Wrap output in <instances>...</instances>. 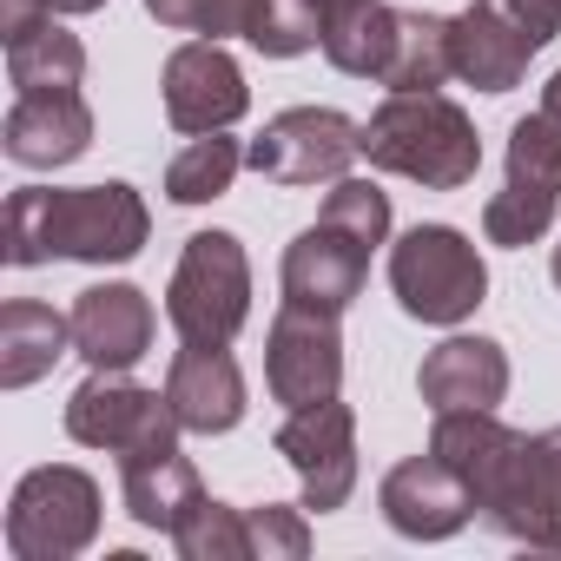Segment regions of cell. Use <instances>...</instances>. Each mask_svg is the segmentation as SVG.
<instances>
[{"instance_id": "7c38bea8", "label": "cell", "mask_w": 561, "mask_h": 561, "mask_svg": "<svg viewBox=\"0 0 561 561\" xmlns=\"http://www.w3.org/2000/svg\"><path fill=\"white\" fill-rule=\"evenodd\" d=\"M159 93H165V119H172L185 139H198V133H231V126L251 113V87H244L238 60L225 54V41H185V47H172Z\"/></svg>"}, {"instance_id": "d4e9b609", "label": "cell", "mask_w": 561, "mask_h": 561, "mask_svg": "<svg viewBox=\"0 0 561 561\" xmlns=\"http://www.w3.org/2000/svg\"><path fill=\"white\" fill-rule=\"evenodd\" d=\"M238 165H244V146H238V139L198 133V139L165 165V198H172V205H211V198L231 192Z\"/></svg>"}, {"instance_id": "7a4b0ae2", "label": "cell", "mask_w": 561, "mask_h": 561, "mask_svg": "<svg viewBox=\"0 0 561 561\" xmlns=\"http://www.w3.org/2000/svg\"><path fill=\"white\" fill-rule=\"evenodd\" d=\"M430 449L469 482L476 515H482L502 541L561 554V515H554V508L541 502V489H535L528 436H522V430H508L495 410H443L436 430H430Z\"/></svg>"}, {"instance_id": "4316f807", "label": "cell", "mask_w": 561, "mask_h": 561, "mask_svg": "<svg viewBox=\"0 0 561 561\" xmlns=\"http://www.w3.org/2000/svg\"><path fill=\"white\" fill-rule=\"evenodd\" d=\"M172 548L185 561H251V528H244V508L218 502V495H198L179 528H172Z\"/></svg>"}, {"instance_id": "ac0fdd59", "label": "cell", "mask_w": 561, "mask_h": 561, "mask_svg": "<svg viewBox=\"0 0 561 561\" xmlns=\"http://www.w3.org/2000/svg\"><path fill=\"white\" fill-rule=\"evenodd\" d=\"M423 403L443 410H495L508 397V351L495 337H443L416 370Z\"/></svg>"}, {"instance_id": "83f0119b", "label": "cell", "mask_w": 561, "mask_h": 561, "mask_svg": "<svg viewBox=\"0 0 561 561\" xmlns=\"http://www.w3.org/2000/svg\"><path fill=\"white\" fill-rule=\"evenodd\" d=\"M244 528H251V561H305L311 554V522H305V502H257L244 508Z\"/></svg>"}, {"instance_id": "836d02e7", "label": "cell", "mask_w": 561, "mask_h": 561, "mask_svg": "<svg viewBox=\"0 0 561 561\" xmlns=\"http://www.w3.org/2000/svg\"><path fill=\"white\" fill-rule=\"evenodd\" d=\"M146 14L172 34H198V14H205V0H146Z\"/></svg>"}, {"instance_id": "ba28073f", "label": "cell", "mask_w": 561, "mask_h": 561, "mask_svg": "<svg viewBox=\"0 0 561 561\" xmlns=\"http://www.w3.org/2000/svg\"><path fill=\"white\" fill-rule=\"evenodd\" d=\"M67 436L80 449H106V456H146V449H172L185 430L165 403V390L126 383V370H93L73 397H67Z\"/></svg>"}, {"instance_id": "e0dca14e", "label": "cell", "mask_w": 561, "mask_h": 561, "mask_svg": "<svg viewBox=\"0 0 561 561\" xmlns=\"http://www.w3.org/2000/svg\"><path fill=\"white\" fill-rule=\"evenodd\" d=\"M0 146L27 172L73 165L93 146V106L80 93H14L8 119H0Z\"/></svg>"}, {"instance_id": "d6986e66", "label": "cell", "mask_w": 561, "mask_h": 561, "mask_svg": "<svg viewBox=\"0 0 561 561\" xmlns=\"http://www.w3.org/2000/svg\"><path fill=\"white\" fill-rule=\"evenodd\" d=\"M449 54H456V80L476 93H515L535 47L489 8V0H469V8L449 21Z\"/></svg>"}, {"instance_id": "277c9868", "label": "cell", "mask_w": 561, "mask_h": 561, "mask_svg": "<svg viewBox=\"0 0 561 561\" xmlns=\"http://www.w3.org/2000/svg\"><path fill=\"white\" fill-rule=\"evenodd\" d=\"M390 291L416 324H462L489 298V264L456 225H410L390 244Z\"/></svg>"}, {"instance_id": "7402d4cb", "label": "cell", "mask_w": 561, "mask_h": 561, "mask_svg": "<svg viewBox=\"0 0 561 561\" xmlns=\"http://www.w3.org/2000/svg\"><path fill=\"white\" fill-rule=\"evenodd\" d=\"M8 80H14V93H80V80H87L80 34H67L60 14L8 34Z\"/></svg>"}, {"instance_id": "ffe728a7", "label": "cell", "mask_w": 561, "mask_h": 561, "mask_svg": "<svg viewBox=\"0 0 561 561\" xmlns=\"http://www.w3.org/2000/svg\"><path fill=\"white\" fill-rule=\"evenodd\" d=\"M119 495H126V515H133L139 528H159V535H172V528H179V515H185V508L205 495V482H198L192 456L172 443V449L126 456V462H119Z\"/></svg>"}, {"instance_id": "1f68e13d", "label": "cell", "mask_w": 561, "mask_h": 561, "mask_svg": "<svg viewBox=\"0 0 561 561\" xmlns=\"http://www.w3.org/2000/svg\"><path fill=\"white\" fill-rule=\"evenodd\" d=\"M528 469H535L541 502L561 515V423H554V430H541V436H528Z\"/></svg>"}, {"instance_id": "5b68a950", "label": "cell", "mask_w": 561, "mask_h": 561, "mask_svg": "<svg viewBox=\"0 0 561 561\" xmlns=\"http://www.w3.org/2000/svg\"><path fill=\"white\" fill-rule=\"evenodd\" d=\"M251 318V257L238 231H192L172 285H165V324L179 344H231Z\"/></svg>"}, {"instance_id": "8992f818", "label": "cell", "mask_w": 561, "mask_h": 561, "mask_svg": "<svg viewBox=\"0 0 561 561\" xmlns=\"http://www.w3.org/2000/svg\"><path fill=\"white\" fill-rule=\"evenodd\" d=\"M100 535V482L73 462L27 469L8 502V554L14 561H73Z\"/></svg>"}, {"instance_id": "52a82bcc", "label": "cell", "mask_w": 561, "mask_h": 561, "mask_svg": "<svg viewBox=\"0 0 561 561\" xmlns=\"http://www.w3.org/2000/svg\"><path fill=\"white\" fill-rule=\"evenodd\" d=\"M554 211H561V133L548 126V113H528L508 126V179L482 205V238L522 251L554 225Z\"/></svg>"}, {"instance_id": "e575fe53", "label": "cell", "mask_w": 561, "mask_h": 561, "mask_svg": "<svg viewBox=\"0 0 561 561\" xmlns=\"http://www.w3.org/2000/svg\"><path fill=\"white\" fill-rule=\"evenodd\" d=\"M541 113H548V126L561 133V73H548V87H541Z\"/></svg>"}, {"instance_id": "30bf717a", "label": "cell", "mask_w": 561, "mask_h": 561, "mask_svg": "<svg viewBox=\"0 0 561 561\" xmlns=\"http://www.w3.org/2000/svg\"><path fill=\"white\" fill-rule=\"evenodd\" d=\"M264 390L285 410H318L344 390V331L331 311L285 305L264 331Z\"/></svg>"}, {"instance_id": "2e32d148", "label": "cell", "mask_w": 561, "mask_h": 561, "mask_svg": "<svg viewBox=\"0 0 561 561\" xmlns=\"http://www.w3.org/2000/svg\"><path fill=\"white\" fill-rule=\"evenodd\" d=\"M159 337L152 298L139 285H87L73 298V351L93 370H133Z\"/></svg>"}, {"instance_id": "3957f363", "label": "cell", "mask_w": 561, "mask_h": 561, "mask_svg": "<svg viewBox=\"0 0 561 561\" xmlns=\"http://www.w3.org/2000/svg\"><path fill=\"white\" fill-rule=\"evenodd\" d=\"M364 159L377 172L416 179L423 192H462L482 172V139L476 119L443 100V93H390L370 119H364Z\"/></svg>"}, {"instance_id": "f1b7e54d", "label": "cell", "mask_w": 561, "mask_h": 561, "mask_svg": "<svg viewBox=\"0 0 561 561\" xmlns=\"http://www.w3.org/2000/svg\"><path fill=\"white\" fill-rule=\"evenodd\" d=\"M318 218H331V225L357 231V238L377 251V244L390 238V192H377V179H337Z\"/></svg>"}, {"instance_id": "8fae6325", "label": "cell", "mask_w": 561, "mask_h": 561, "mask_svg": "<svg viewBox=\"0 0 561 561\" xmlns=\"http://www.w3.org/2000/svg\"><path fill=\"white\" fill-rule=\"evenodd\" d=\"M271 449L291 462L311 515H331L351 502V489H357V416H351V403L331 397L318 410H291L277 423Z\"/></svg>"}, {"instance_id": "cb8c5ba5", "label": "cell", "mask_w": 561, "mask_h": 561, "mask_svg": "<svg viewBox=\"0 0 561 561\" xmlns=\"http://www.w3.org/2000/svg\"><path fill=\"white\" fill-rule=\"evenodd\" d=\"M390 47H397V8H383V0H351V8H331L324 60H331L337 73H351V80H383Z\"/></svg>"}, {"instance_id": "484cf974", "label": "cell", "mask_w": 561, "mask_h": 561, "mask_svg": "<svg viewBox=\"0 0 561 561\" xmlns=\"http://www.w3.org/2000/svg\"><path fill=\"white\" fill-rule=\"evenodd\" d=\"M324 27H331V0H257L244 41L264 60H298V54L324 47Z\"/></svg>"}, {"instance_id": "4fadbf2b", "label": "cell", "mask_w": 561, "mask_h": 561, "mask_svg": "<svg viewBox=\"0 0 561 561\" xmlns=\"http://www.w3.org/2000/svg\"><path fill=\"white\" fill-rule=\"evenodd\" d=\"M285 305H305V311H331L344 318L357 298H364V277H370V244L331 218L305 225L291 244H285Z\"/></svg>"}, {"instance_id": "9a60e30c", "label": "cell", "mask_w": 561, "mask_h": 561, "mask_svg": "<svg viewBox=\"0 0 561 561\" xmlns=\"http://www.w3.org/2000/svg\"><path fill=\"white\" fill-rule=\"evenodd\" d=\"M165 403L185 436H225L244 423V370L225 344H185L165 370Z\"/></svg>"}, {"instance_id": "9c48e42d", "label": "cell", "mask_w": 561, "mask_h": 561, "mask_svg": "<svg viewBox=\"0 0 561 561\" xmlns=\"http://www.w3.org/2000/svg\"><path fill=\"white\" fill-rule=\"evenodd\" d=\"M364 126L337 106H291L264 119V133L244 146V165L271 185H318V179H344L351 159H364Z\"/></svg>"}, {"instance_id": "f546056e", "label": "cell", "mask_w": 561, "mask_h": 561, "mask_svg": "<svg viewBox=\"0 0 561 561\" xmlns=\"http://www.w3.org/2000/svg\"><path fill=\"white\" fill-rule=\"evenodd\" d=\"M489 8H495V14H502L528 47H535V54L561 34V0H489Z\"/></svg>"}, {"instance_id": "5bb4252c", "label": "cell", "mask_w": 561, "mask_h": 561, "mask_svg": "<svg viewBox=\"0 0 561 561\" xmlns=\"http://www.w3.org/2000/svg\"><path fill=\"white\" fill-rule=\"evenodd\" d=\"M377 508H383V522H390L403 541H449V535L469 528L476 495H469V482L430 449V456H410V462H397V469L383 476Z\"/></svg>"}, {"instance_id": "8d00e7d4", "label": "cell", "mask_w": 561, "mask_h": 561, "mask_svg": "<svg viewBox=\"0 0 561 561\" xmlns=\"http://www.w3.org/2000/svg\"><path fill=\"white\" fill-rule=\"evenodd\" d=\"M331 8H351V0H331Z\"/></svg>"}, {"instance_id": "d590c367", "label": "cell", "mask_w": 561, "mask_h": 561, "mask_svg": "<svg viewBox=\"0 0 561 561\" xmlns=\"http://www.w3.org/2000/svg\"><path fill=\"white\" fill-rule=\"evenodd\" d=\"M548 271H554V285H561V244H554V257H548Z\"/></svg>"}, {"instance_id": "6da1fadb", "label": "cell", "mask_w": 561, "mask_h": 561, "mask_svg": "<svg viewBox=\"0 0 561 561\" xmlns=\"http://www.w3.org/2000/svg\"><path fill=\"white\" fill-rule=\"evenodd\" d=\"M152 238V211L126 179L106 185H21L0 218V257L34 264H133Z\"/></svg>"}, {"instance_id": "4dcf8cb0", "label": "cell", "mask_w": 561, "mask_h": 561, "mask_svg": "<svg viewBox=\"0 0 561 561\" xmlns=\"http://www.w3.org/2000/svg\"><path fill=\"white\" fill-rule=\"evenodd\" d=\"M106 0H0V41L8 34H21V27H34V21H47V14H100Z\"/></svg>"}, {"instance_id": "44dd1931", "label": "cell", "mask_w": 561, "mask_h": 561, "mask_svg": "<svg viewBox=\"0 0 561 561\" xmlns=\"http://www.w3.org/2000/svg\"><path fill=\"white\" fill-rule=\"evenodd\" d=\"M67 351H73V311L60 318L41 298H14L8 311H0V390L41 383Z\"/></svg>"}, {"instance_id": "d6a6232c", "label": "cell", "mask_w": 561, "mask_h": 561, "mask_svg": "<svg viewBox=\"0 0 561 561\" xmlns=\"http://www.w3.org/2000/svg\"><path fill=\"white\" fill-rule=\"evenodd\" d=\"M251 14H257V0H205L198 41H244L251 34Z\"/></svg>"}, {"instance_id": "603a6c76", "label": "cell", "mask_w": 561, "mask_h": 561, "mask_svg": "<svg viewBox=\"0 0 561 561\" xmlns=\"http://www.w3.org/2000/svg\"><path fill=\"white\" fill-rule=\"evenodd\" d=\"M443 80H456V54H449V21L443 14H423V8H397V47H390V67L377 87L390 93H436Z\"/></svg>"}]
</instances>
